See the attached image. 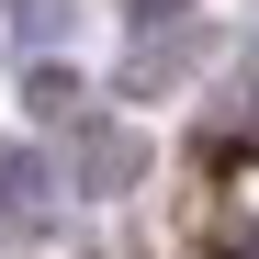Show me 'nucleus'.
<instances>
[{
    "label": "nucleus",
    "mask_w": 259,
    "mask_h": 259,
    "mask_svg": "<svg viewBox=\"0 0 259 259\" xmlns=\"http://www.w3.org/2000/svg\"><path fill=\"white\" fill-rule=\"evenodd\" d=\"M0 214H12V226H34V214H46V169H34L23 147L0 158Z\"/></svg>",
    "instance_id": "nucleus-1"
}]
</instances>
